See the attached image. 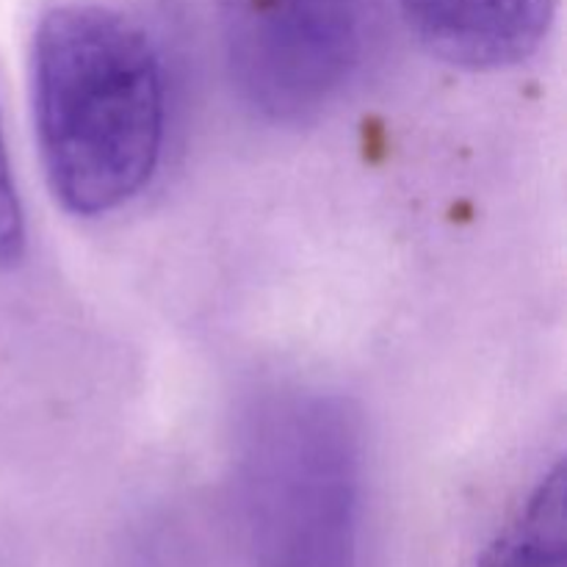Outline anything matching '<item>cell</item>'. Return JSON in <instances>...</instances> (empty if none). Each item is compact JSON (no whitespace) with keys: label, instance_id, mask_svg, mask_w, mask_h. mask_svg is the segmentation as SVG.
I'll use <instances>...</instances> for the list:
<instances>
[{"label":"cell","instance_id":"7a4b0ae2","mask_svg":"<svg viewBox=\"0 0 567 567\" xmlns=\"http://www.w3.org/2000/svg\"><path fill=\"white\" fill-rule=\"evenodd\" d=\"M363 457L352 410L282 391L249 413L238 513L249 567H358Z\"/></svg>","mask_w":567,"mask_h":567},{"label":"cell","instance_id":"5b68a950","mask_svg":"<svg viewBox=\"0 0 567 567\" xmlns=\"http://www.w3.org/2000/svg\"><path fill=\"white\" fill-rule=\"evenodd\" d=\"M474 567H567L563 463L532 487Z\"/></svg>","mask_w":567,"mask_h":567},{"label":"cell","instance_id":"3957f363","mask_svg":"<svg viewBox=\"0 0 567 567\" xmlns=\"http://www.w3.org/2000/svg\"><path fill=\"white\" fill-rule=\"evenodd\" d=\"M238 97L269 122H308L363 64L377 0H219Z\"/></svg>","mask_w":567,"mask_h":567},{"label":"cell","instance_id":"8992f818","mask_svg":"<svg viewBox=\"0 0 567 567\" xmlns=\"http://www.w3.org/2000/svg\"><path fill=\"white\" fill-rule=\"evenodd\" d=\"M22 244H25V225H22L20 197H17L9 153H6L3 127H0V264L20 258Z\"/></svg>","mask_w":567,"mask_h":567},{"label":"cell","instance_id":"6da1fadb","mask_svg":"<svg viewBox=\"0 0 567 567\" xmlns=\"http://www.w3.org/2000/svg\"><path fill=\"white\" fill-rule=\"evenodd\" d=\"M164 66L138 22L89 0L33 31V122L44 175L75 216H103L150 183L164 144Z\"/></svg>","mask_w":567,"mask_h":567},{"label":"cell","instance_id":"277c9868","mask_svg":"<svg viewBox=\"0 0 567 567\" xmlns=\"http://www.w3.org/2000/svg\"><path fill=\"white\" fill-rule=\"evenodd\" d=\"M432 55L463 70H504L537 53L557 0H399Z\"/></svg>","mask_w":567,"mask_h":567}]
</instances>
